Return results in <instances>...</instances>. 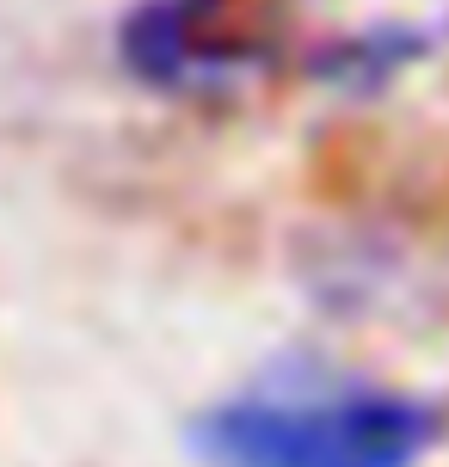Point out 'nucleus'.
I'll return each instance as SVG.
<instances>
[{
  "mask_svg": "<svg viewBox=\"0 0 449 467\" xmlns=\"http://www.w3.org/2000/svg\"><path fill=\"white\" fill-rule=\"evenodd\" d=\"M425 49V37H412V31H370V37H357V44H339L320 56V74H345V80H357V74H394L406 62V56H419Z\"/></svg>",
  "mask_w": 449,
  "mask_h": 467,
  "instance_id": "nucleus-3",
  "label": "nucleus"
},
{
  "mask_svg": "<svg viewBox=\"0 0 449 467\" xmlns=\"http://www.w3.org/2000/svg\"><path fill=\"white\" fill-rule=\"evenodd\" d=\"M271 44V0H142L118 31L123 68L154 93H215L259 68Z\"/></svg>",
  "mask_w": 449,
  "mask_h": 467,
  "instance_id": "nucleus-2",
  "label": "nucleus"
},
{
  "mask_svg": "<svg viewBox=\"0 0 449 467\" xmlns=\"http://www.w3.org/2000/svg\"><path fill=\"white\" fill-rule=\"evenodd\" d=\"M437 406L394 388H265L191 419L204 467H419Z\"/></svg>",
  "mask_w": 449,
  "mask_h": 467,
  "instance_id": "nucleus-1",
  "label": "nucleus"
}]
</instances>
